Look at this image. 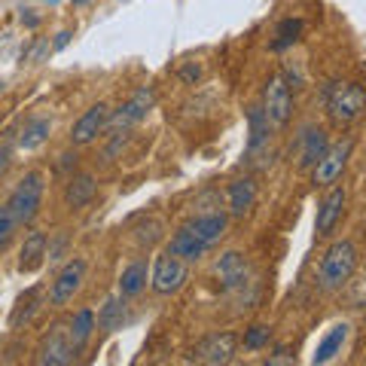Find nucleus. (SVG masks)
<instances>
[{
    "label": "nucleus",
    "mask_w": 366,
    "mask_h": 366,
    "mask_svg": "<svg viewBox=\"0 0 366 366\" xmlns=\"http://www.w3.org/2000/svg\"><path fill=\"white\" fill-rule=\"evenodd\" d=\"M95 189H98L95 177H89V174H76V177H71V183H67V192H64L67 208H71V211L86 208V204L95 199Z\"/></svg>",
    "instance_id": "18"
},
{
    "label": "nucleus",
    "mask_w": 366,
    "mask_h": 366,
    "mask_svg": "<svg viewBox=\"0 0 366 366\" xmlns=\"http://www.w3.org/2000/svg\"><path fill=\"white\" fill-rule=\"evenodd\" d=\"M83 278H86V259L74 257L67 266L59 272V278L52 281L49 287V302L52 305H67L76 296V290L83 287Z\"/></svg>",
    "instance_id": "10"
},
{
    "label": "nucleus",
    "mask_w": 366,
    "mask_h": 366,
    "mask_svg": "<svg viewBox=\"0 0 366 366\" xmlns=\"http://www.w3.org/2000/svg\"><path fill=\"white\" fill-rule=\"evenodd\" d=\"M156 104V92L150 86H144V89H137L134 95L125 101V104L117 110V113H110V119L107 125L113 132H125V129H132V125H137L141 119H147V113L153 110Z\"/></svg>",
    "instance_id": "8"
},
{
    "label": "nucleus",
    "mask_w": 366,
    "mask_h": 366,
    "mask_svg": "<svg viewBox=\"0 0 366 366\" xmlns=\"http://www.w3.org/2000/svg\"><path fill=\"white\" fill-rule=\"evenodd\" d=\"M107 119H110V107L107 104H95V107H89L83 117H79L74 122V132H71V141L76 147H86L92 144L95 137L107 129Z\"/></svg>",
    "instance_id": "13"
},
{
    "label": "nucleus",
    "mask_w": 366,
    "mask_h": 366,
    "mask_svg": "<svg viewBox=\"0 0 366 366\" xmlns=\"http://www.w3.org/2000/svg\"><path fill=\"white\" fill-rule=\"evenodd\" d=\"M144 287H147V259H134L119 278V296L122 300H132Z\"/></svg>",
    "instance_id": "22"
},
{
    "label": "nucleus",
    "mask_w": 366,
    "mask_h": 366,
    "mask_svg": "<svg viewBox=\"0 0 366 366\" xmlns=\"http://www.w3.org/2000/svg\"><path fill=\"white\" fill-rule=\"evenodd\" d=\"M262 110H266V119L272 129H284L290 122V113H293V92L287 86V79L281 74L272 76L266 89H262Z\"/></svg>",
    "instance_id": "4"
},
{
    "label": "nucleus",
    "mask_w": 366,
    "mask_h": 366,
    "mask_svg": "<svg viewBox=\"0 0 366 366\" xmlns=\"http://www.w3.org/2000/svg\"><path fill=\"white\" fill-rule=\"evenodd\" d=\"M238 345H242V339H238L235 333H229V330H223V333H214L208 339H202L196 351H192V357H196L199 363H208V366H223L235 357Z\"/></svg>",
    "instance_id": "9"
},
{
    "label": "nucleus",
    "mask_w": 366,
    "mask_h": 366,
    "mask_svg": "<svg viewBox=\"0 0 366 366\" xmlns=\"http://www.w3.org/2000/svg\"><path fill=\"white\" fill-rule=\"evenodd\" d=\"M351 150H354V141H351V137H345V141H339V144H330L327 153L315 162V171H312L315 187H333V183L342 177L345 165H348Z\"/></svg>",
    "instance_id": "6"
},
{
    "label": "nucleus",
    "mask_w": 366,
    "mask_h": 366,
    "mask_svg": "<svg viewBox=\"0 0 366 366\" xmlns=\"http://www.w3.org/2000/svg\"><path fill=\"white\" fill-rule=\"evenodd\" d=\"M345 339H348V327L345 324H336L330 333L320 339V345H317V351H315V363H330L336 357V354L342 351V345H345Z\"/></svg>",
    "instance_id": "23"
},
{
    "label": "nucleus",
    "mask_w": 366,
    "mask_h": 366,
    "mask_svg": "<svg viewBox=\"0 0 366 366\" xmlns=\"http://www.w3.org/2000/svg\"><path fill=\"white\" fill-rule=\"evenodd\" d=\"M0 89H4V79H0Z\"/></svg>",
    "instance_id": "33"
},
{
    "label": "nucleus",
    "mask_w": 366,
    "mask_h": 366,
    "mask_svg": "<svg viewBox=\"0 0 366 366\" xmlns=\"http://www.w3.org/2000/svg\"><path fill=\"white\" fill-rule=\"evenodd\" d=\"M269 342V327H262V324H257V327H250L247 333H244V348H250V351H257V348H262Z\"/></svg>",
    "instance_id": "28"
},
{
    "label": "nucleus",
    "mask_w": 366,
    "mask_h": 366,
    "mask_svg": "<svg viewBox=\"0 0 366 366\" xmlns=\"http://www.w3.org/2000/svg\"><path fill=\"white\" fill-rule=\"evenodd\" d=\"M300 34H302V21L300 19H287V21H281V28H278V40L272 43V49H284V46H290L300 40Z\"/></svg>",
    "instance_id": "26"
},
{
    "label": "nucleus",
    "mask_w": 366,
    "mask_h": 366,
    "mask_svg": "<svg viewBox=\"0 0 366 366\" xmlns=\"http://www.w3.org/2000/svg\"><path fill=\"white\" fill-rule=\"evenodd\" d=\"M67 43H71V31H61V34H59V40H55V49H59V52H61V49H64V46H67Z\"/></svg>",
    "instance_id": "30"
},
{
    "label": "nucleus",
    "mask_w": 366,
    "mask_h": 366,
    "mask_svg": "<svg viewBox=\"0 0 366 366\" xmlns=\"http://www.w3.org/2000/svg\"><path fill=\"white\" fill-rule=\"evenodd\" d=\"M49 4H59V0H49Z\"/></svg>",
    "instance_id": "34"
},
{
    "label": "nucleus",
    "mask_w": 366,
    "mask_h": 366,
    "mask_svg": "<svg viewBox=\"0 0 366 366\" xmlns=\"http://www.w3.org/2000/svg\"><path fill=\"white\" fill-rule=\"evenodd\" d=\"M46 247H49V238L46 232H31L21 244V254H19V272H34L43 266L46 259Z\"/></svg>",
    "instance_id": "17"
},
{
    "label": "nucleus",
    "mask_w": 366,
    "mask_h": 366,
    "mask_svg": "<svg viewBox=\"0 0 366 366\" xmlns=\"http://www.w3.org/2000/svg\"><path fill=\"white\" fill-rule=\"evenodd\" d=\"M43 189H46V183H43L40 171H31V174H25L19 180V187L13 189V196L6 199V208H9V214L16 217L19 226H28L34 217H37L40 202H43Z\"/></svg>",
    "instance_id": "3"
},
{
    "label": "nucleus",
    "mask_w": 366,
    "mask_h": 366,
    "mask_svg": "<svg viewBox=\"0 0 366 366\" xmlns=\"http://www.w3.org/2000/svg\"><path fill=\"white\" fill-rule=\"evenodd\" d=\"M19 229L21 226L16 223V217L9 214V208H6V204H0V254H4L6 244L13 242V235L19 232Z\"/></svg>",
    "instance_id": "27"
},
{
    "label": "nucleus",
    "mask_w": 366,
    "mask_h": 366,
    "mask_svg": "<svg viewBox=\"0 0 366 366\" xmlns=\"http://www.w3.org/2000/svg\"><path fill=\"white\" fill-rule=\"evenodd\" d=\"M269 119L262 107H250L247 110V153H257L262 144L269 141Z\"/></svg>",
    "instance_id": "20"
},
{
    "label": "nucleus",
    "mask_w": 366,
    "mask_h": 366,
    "mask_svg": "<svg viewBox=\"0 0 366 366\" xmlns=\"http://www.w3.org/2000/svg\"><path fill=\"white\" fill-rule=\"evenodd\" d=\"M254 202H257V183L250 177L229 183V214L232 217H247Z\"/></svg>",
    "instance_id": "16"
},
{
    "label": "nucleus",
    "mask_w": 366,
    "mask_h": 366,
    "mask_svg": "<svg viewBox=\"0 0 366 366\" xmlns=\"http://www.w3.org/2000/svg\"><path fill=\"white\" fill-rule=\"evenodd\" d=\"M217 274L229 293H244V287H250V262L238 250H229L217 259Z\"/></svg>",
    "instance_id": "11"
},
{
    "label": "nucleus",
    "mask_w": 366,
    "mask_h": 366,
    "mask_svg": "<svg viewBox=\"0 0 366 366\" xmlns=\"http://www.w3.org/2000/svg\"><path fill=\"white\" fill-rule=\"evenodd\" d=\"M92 330H95V315L89 312V308H83V312H76L74 324H71V339L76 348H83L86 342L92 339Z\"/></svg>",
    "instance_id": "25"
},
{
    "label": "nucleus",
    "mask_w": 366,
    "mask_h": 366,
    "mask_svg": "<svg viewBox=\"0 0 366 366\" xmlns=\"http://www.w3.org/2000/svg\"><path fill=\"white\" fill-rule=\"evenodd\" d=\"M183 229L196 235L204 247H214V244L226 235V214H223V211L199 214V217H192V220H189L187 226H183Z\"/></svg>",
    "instance_id": "15"
},
{
    "label": "nucleus",
    "mask_w": 366,
    "mask_h": 366,
    "mask_svg": "<svg viewBox=\"0 0 366 366\" xmlns=\"http://www.w3.org/2000/svg\"><path fill=\"white\" fill-rule=\"evenodd\" d=\"M52 132V119L49 117H31L21 129V137H19V147L21 150H37V147L49 137Z\"/></svg>",
    "instance_id": "21"
},
{
    "label": "nucleus",
    "mask_w": 366,
    "mask_h": 366,
    "mask_svg": "<svg viewBox=\"0 0 366 366\" xmlns=\"http://www.w3.org/2000/svg\"><path fill=\"white\" fill-rule=\"evenodd\" d=\"M204 250H208V247H204L192 232H187V229H180V232L168 242V254H174V257H180V259H187V262L202 259Z\"/></svg>",
    "instance_id": "19"
},
{
    "label": "nucleus",
    "mask_w": 366,
    "mask_h": 366,
    "mask_svg": "<svg viewBox=\"0 0 366 366\" xmlns=\"http://www.w3.org/2000/svg\"><path fill=\"white\" fill-rule=\"evenodd\" d=\"M345 202H348L345 187H333L324 199H320V208H317V217H315V232L317 235H330V232H333L336 223L342 220Z\"/></svg>",
    "instance_id": "12"
},
{
    "label": "nucleus",
    "mask_w": 366,
    "mask_h": 366,
    "mask_svg": "<svg viewBox=\"0 0 366 366\" xmlns=\"http://www.w3.org/2000/svg\"><path fill=\"white\" fill-rule=\"evenodd\" d=\"M327 132L317 129V125H308V129H302L300 141H296V165L300 168H315V162L320 156L327 153Z\"/></svg>",
    "instance_id": "14"
},
{
    "label": "nucleus",
    "mask_w": 366,
    "mask_h": 366,
    "mask_svg": "<svg viewBox=\"0 0 366 366\" xmlns=\"http://www.w3.org/2000/svg\"><path fill=\"white\" fill-rule=\"evenodd\" d=\"M74 4H86V0H74Z\"/></svg>",
    "instance_id": "32"
},
{
    "label": "nucleus",
    "mask_w": 366,
    "mask_h": 366,
    "mask_svg": "<svg viewBox=\"0 0 366 366\" xmlns=\"http://www.w3.org/2000/svg\"><path fill=\"white\" fill-rule=\"evenodd\" d=\"M76 351H79V348L74 345L71 330L59 324V327H52L49 336L40 342V348H37V363H40V366H67V363L76 360Z\"/></svg>",
    "instance_id": "7"
},
{
    "label": "nucleus",
    "mask_w": 366,
    "mask_h": 366,
    "mask_svg": "<svg viewBox=\"0 0 366 366\" xmlns=\"http://www.w3.org/2000/svg\"><path fill=\"white\" fill-rule=\"evenodd\" d=\"M354 269H357V247L351 242H336L320 259V287L339 290L351 281Z\"/></svg>",
    "instance_id": "2"
},
{
    "label": "nucleus",
    "mask_w": 366,
    "mask_h": 366,
    "mask_svg": "<svg viewBox=\"0 0 366 366\" xmlns=\"http://www.w3.org/2000/svg\"><path fill=\"white\" fill-rule=\"evenodd\" d=\"M122 324H125V302H122V296H113V300H107L104 308H101L98 327L104 330V333H113V330H119Z\"/></svg>",
    "instance_id": "24"
},
{
    "label": "nucleus",
    "mask_w": 366,
    "mask_h": 366,
    "mask_svg": "<svg viewBox=\"0 0 366 366\" xmlns=\"http://www.w3.org/2000/svg\"><path fill=\"white\" fill-rule=\"evenodd\" d=\"M199 67H187V71H183V79H187V83H196V79H199Z\"/></svg>",
    "instance_id": "31"
},
{
    "label": "nucleus",
    "mask_w": 366,
    "mask_h": 366,
    "mask_svg": "<svg viewBox=\"0 0 366 366\" xmlns=\"http://www.w3.org/2000/svg\"><path fill=\"white\" fill-rule=\"evenodd\" d=\"M324 104H327V117L336 125H351L363 117L366 92L357 83H330L324 86Z\"/></svg>",
    "instance_id": "1"
},
{
    "label": "nucleus",
    "mask_w": 366,
    "mask_h": 366,
    "mask_svg": "<svg viewBox=\"0 0 366 366\" xmlns=\"http://www.w3.org/2000/svg\"><path fill=\"white\" fill-rule=\"evenodd\" d=\"M189 278V269H187V259H180L174 254H162L156 257L153 262V274H150V284L159 296H171L177 293L183 284Z\"/></svg>",
    "instance_id": "5"
},
{
    "label": "nucleus",
    "mask_w": 366,
    "mask_h": 366,
    "mask_svg": "<svg viewBox=\"0 0 366 366\" xmlns=\"http://www.w3.org/2000/svg\"><path fill=\"white\" fill-rule=\"evenodd\" d=\"M278 363H293V354H290V348H278L269 357V366H278Z\"/></svg>",
    "instance_id": "29"
}]
</instances>
